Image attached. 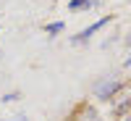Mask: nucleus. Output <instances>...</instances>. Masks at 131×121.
I'll use <instances>...</instances> for the list:
<instances>
[{
    "label": "nucleus",
    "instance_id": "f257e3e1",
    "mask_svg": "<svg viewBox=\"0 0 131 121\" xmlns=\"http://www.w3.org/2000/svg\"><path fill=\"white\" fill-rule=\"evenodd\" d=\"M121 90V82L118 79H102L94 84V97H100V100H110V97Z\"/></svg>",
    "mask_w": 131,
    "mask_h": 121
},
{
    "label": "nucleus",
    "instance_id": "f03ea898",
    "mask_svg": "<svg viewBox=\"0 0 131 121\" xmlns=\"http://www.w3.org/2000/svg\"><path fill=\"white\" fill-rule=\"evenodd\" d=\"M107 21H110V16H102V18H97V21H94V24H92V26H86V29H81V32H79V34H76V37H73V42H84V40H89V37L94 34V32H97V29H102V26L107 24Z\"/></svg>",
    "mask_w": 131,
    "mask_h": 121
},
{
    "label": "nucleus",
    "instance_id": "7ed1b4c3",
    "mask_svg": "<svg viewBox=\"0 0 131 121\" xmlns=\"http://www.w3.org/2000/svg\"><path fill=\"white\" fill-rule=\"evenodd\" d=\"M63 26H66L63 21H52V24H47V26H45V34H50V37H52V34H58V32H63Z\"/></svg>",
    "mask_w": 131,
    "mask_h": 121
},
{
    "label": "nucleus",
    "instance_id": "20e7f679",
    "mask_svg": "<svg viewBox=\"0 0 131 121\" xmlns=\"http://www.w3.org/2000/svg\"><path fill=\"white\" fill-rule=\"evenodd\" d=\"M71 11H79V8H92V0H71L68 3Z\"/></svg>",
    "mask_w": 131,
    "mask_h": 121
},
{
    "label": "nucleus",
    "instance_id": "39448f33",
    "mask_svg": "<svg viewBox=\"0 0 131 121\" xmlns=\"http://www.w3.org/2000/svg\"><path fill=\"white\" fill-rule=\"evenodd\" d=\"M84 118H86V121H102L100 116H97V113L92 111V108H84Z\"/></svg>",
    "mask_w": 131,
    "mask_h": 121
},
{
    "label": "nucleus",
    "instance_id": "423d86ee",
    "mask_svg": "<svg viewBox=\"0 0 131 121\" xmlns=\"http://www.w3.org/2000/svg\"><path fill=\"white\" fill-rule=\"evenodd\" d=\"M16 97H18L16 92H8V95H3V100H5V103H10V100H16Z\"/></svg>",
    "mask_w": 131,
    "mask_h": 121
},
{
    "label": "nucleus",
    "instance_id": "0eeeda50",
    "mask_svg": "<svg viewBox=\"0 0 131 121\" xmlns=\"http://www.w3.org/2000/svg\"><path fill=\"white\" fill-rule=\"evenodd\" d=\"M0 121H29L26 116H13V118H0Z\"/></svg>",
    "mask_w": 131,
    "mask_h": 121
},
{
    "label": "nucleus",
    "instance_id": "6e6552de",
    "mask_svg": "<svg viewBox=\"0 0 131 121\" xmlns=\"http://www.w3.org/2000/svg\"><path fill=\"white\" fill-rule=\"evenodd\" d=\"M123 66H131V55H128V58H126V61H123Z\"/></svg>",
    "mask_w": 131,
    "mask_h": 121
},
{
    "label": "nucleus",
    "instance_id": "1a4fd4ad",
    "mask_svg": "<svg viewBox=\"0 0 131 121\" xmlns=\"http://www.w3.org/2000/svg\"><path fill=\"white\" fill-rule=\"evenodd\" d=\"M128 121H131V118H128Z\"/></svg>",
    "mask_w": 131,
    "mask_h": 121
}]
</instances>
